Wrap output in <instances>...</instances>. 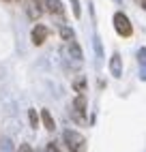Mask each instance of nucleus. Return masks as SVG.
<instances>
[{"mask_svg":"<svg viewBox=\"0 0 146 152\" xmlns=\"http://www.w3.org/2000/svg\"><path fill=\"white\" fill-rule=\"evenodd\" d=\"M62 139H65L69 152H86L88 150L86 137L82 133H77V131H73V129H67L65 133H62Z\"/></svg>","mask_w":146,"mask_h":152,"instance_id":"nucleus-1","label":"nucleus"},{"mask_svg":"<svg viewBox=\"0 0 146 152\" xmlns=\"http://www.w3.org/2000/svg\"><path fill=\"white\" fill-rule=\"evenodd\" d=\"M112 24H114V30H116V34L122 37V39H129L133 34V26H131V19L127 17V13L122 11H116L112 17Z\"/></svg>","mask_w":146,"mask_h":152,"instance_id":"nucleus-2","label":"nucleus"},{"mask_svg":"<svg viewBox=\"0 0 146 152\" xmlns=\"http://www.w3.org/2000/svg\"><path fill=\"white\" fill-rule=\"evenodd\" d=\"M86 107H88V103H86V96L84 94H77L75 99H73V103H71V116L82 126L86 124Z\"/></svg>","mask_w":146,"mask_h":152,"instance_id":"nucleus-3","label":"nucleus"},{"mask_svg":"<svg viewBox=\"0 0 146 152\" xmlns=\"http://www.w3.org/2000/svg\"><path fill=\"white\" fill-rule=\"evenodd\" d=\"M47 37H49V30L43 26V24H37L32 28V32H30V39H32V43L35 45H43L47 41Z\"/></svg>","mask_w":146,"mask_h":152,"instance_id":"nucleus-4","label":"nucleus"},{"mask_svg":"<svg viewBox=\"0 0 146 152\" xmlns=\"http://www.w3.org/2000/svg\"><path fill=\"white\" fill-rule=\"evenodd\" d=\"M110 73H112V77H116V79L122 77V58H120L118 52H114L112 58H110Z\"/></svg>","mask_w":146,"mask_h":152,"instance_id":"nucleus-5","label":"nucleus"},{"mask_svg":"<svg viewBox=\"0 0 146 152\" xmlns=\"http://www.w3.org/2000/svg\"><path fill=\"white\" fill-rule=\"evenodd\" d=\"M26 13H28V17L32 19V22H37V19L41 17V13H43L41 0H26Z\"/></svg>","mask_w":146,"mask_h":152,"instance_id":"nucleus-6","label":"nucleus"},{"mask_svg":"<svg viewBox=\"0 0 146 152\" xmlns=\"http://www.w3.org/2000/svg\"><path fill=\"white\" fill-rule=\"evenodd\" d=\"M41 7H43V11H47L52 15H62L65 13V7H62L60 0H41Z\"/></svg>","mask_w":146,"mask_h":152,"instance_id":"nucleus-7","label":"nucleus"},{"mask_svg":"<svg viewBox=\"0 0 146 152\" xmlns=\"http://www.w3.org/2000/svg\"><path fill=\"white\" fill-rule=\"evenodd\" d=\"M67 49H69V54H71L73 58H75V60H82V58H84V54H82V49H80V45H77L75 39L67 41Z\"/></svg>","mask_w":146,"mask_h":152,"instance_id":"nucleus-8","label":"nucleus"},{"mask_svg":"<svg viewBox=\"0 0 146 152\" xmlns=\"http://www.w3.org/2000/svg\"><path fill=\"white\" fill-rule=\"evenodd\" d=\"M41 120H43V124H45L47 131H54L56 129V122H54V118H52L49 109H41Z\"/></svg>","mask_w":146,"mask_h":152,"instance_id":"nucleus-9","label":"nucleus"},{"mask_svg":"<svg viewBox=\"0 0 146 152\" xmlns=\"http://www.w3.org/2000/svg\"><path fill=\"white\" fill-rule=\"evenodd\" d=\"M86 86H88V84H86V77H84V75H77L75 82H73L75 92H77V94H84V92H86Z\"/></svg>","mask_w":146,"mask_h":152,"instance_id":"nucleus-10","label":"nucleus"},{"mask_svg":"<svg viewBox=\"0 0 146 152\" xmlns=\"http://www.w3.org/2000/svg\"><path fill=\"white\" fill-rule=\"evenodd\" d=\"M60 37L65 39V41H71V39H75V34H73V30L69 26H62L60 28Z\"/></svg>","mask_w":146,"mask_h":152,"instance_id":"nucleus-11","label":"nucleus"},{"mask_svg":"<svg viewBox=\"0 0 146 152\" xmlns=\"http://www.w3.org/2000/svg\"><path fill=\"white\" fill-rule=\"evenodd\" d=\"M28 120H30V126H32V129L39 126V116H37L35 109H28Z\"/></svg>","mask_w":146,"mask_h":152,"instance_id":"nucleus-12","label":"nucleus"},{"mask_svg":"<svg viewBox=\"0 0 146 152\" xmlns=\"http://www.w3.org/2000/svg\"><path fill=\"white\" fill-rule=\"evenodd\" d=\"M0 152H13L11 139H2V141H0Z\"/></svg>","mask_w":146,"mask_h":152,"instance_id":"nucleus-13","label":"nucleus"},{"mask_svg":"<svg viewBox=\"0 0 146 152\" xmlns=\"http://www.w3.org/2000/svg\"><path fill=\"white\" fill-rule=\"evenodd\" d=\"M71 7H73V15L80 17L82 15V9H80V0H71Z\"/></svg>","mask_w":146,"mask_h":152,"instance_id":"nucleus-14","label":"nucleus"},{"mask_svg":"<svg viewBox=\"0 0 146 152\" xmlns=\"http://www.w3.org/2000/svg\"><path fill=\"white\" fill-rule=\"evenodd\" d=\"M138 60H140L142 66H146V47H142L140 52H138Z\"/></svg>","mask_w":146,"mask_h":152,"instance_id":"nucleus-15","label":"nucleus"},{"mask_svg":"<svg viewBox=\"0 0 146 152\" xmlns=\"http://www.w3.org/2000/svg\"><path fill=\"white\" fill-rule=\"evenodd\" d=\"M45 152H60V150H58V146L54 144V141H49V144L45 146Z\"/></svg>","mask_w":146,"mask_h":152,"instance_id":"nucleus-16","label":"nucleus"},{"mask_svg":"<svg viewBox=\"0 0 146 152\" xmlns=\"http://www.w3.org/2000/svg\"><path fill=\"white\" fill-rule=\"evenodd\" d=\"M95 49H97V56L101 58V56H103V52H101V41H99L97 37H95Z\"/></svg>","mask_w":146,"mask_h":152,"instance_id":"nucleus-17","label":"nucleus"},{"mask_svg":"<svg viewBox=\"0 0 146 152\" xmlns=\"http://www.w3.org/2000/svg\"><path fill=\"white\" fill-rule=\"evenodd\" d=\"M17 152H35V150H32V148H30L28 144H22V146H19V148H17Z\"/></svg>","mask_w":146,"mask_h":152,"instance_id":"nucleus-18","label":"nucleus"},{"mask_svg":"<svg viewBox=\"0 0 146 152\" xmlns=\"http://www.w3.org/2000/svg\"><path fill=\"white\" fill-rule=\"evenodd\" d=\"M135 4H140V7L144 9V11H146V0H135Z\"/></svg>","mask_w":146,"mask_h":152,"instance_id":"nucleus-19","label":"nucleus"},{"mask_svg":"<svg viewBox=\"0 0 146 152\" xmlns=\"http://www.w3.org/2000/svg\"><path fill=\"white\" fill-rule=\"evenodd\" d=\"M114 2H116V4H120V0H114Z\"/></svg>","mask_w":146,"mask_h":152,"instance_id":"nucleus-20","label":"nucleus"}]
</instances>
